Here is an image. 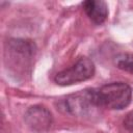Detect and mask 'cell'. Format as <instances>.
Returning a JSON list of instances; mask_svg holds the SVG:
<instances>
[{
    "label": "cell",
    "mask_w": 133,
    "mask_h": 133,
    "mask_svg": "<svg viewBox=\"0 0 133 133\" xmlns=\"http://www.w3.org/2000/svg\"><path fill=\"white\" fill-rule=\"evenodd\" d=\"M83 9L87 17L97 25L105 22L108 16V8L104 1L102 0H87L82 3Z\"/></svg>",
    "instance_id": "obj_5"
},
{
    "label": "cell",
    "mask_w": 133,
    "mask_h": 133,
    "mask_svg": "<svg viewBox=\"0 0 133 133\" xmlns=\"http://www.w3.org/2000/svg\"><path fill=\"white\" fill-rule=\"evenodd\" d=\"M124 126L127 130H129L130 132H133V110L126 115L124 119Z\"/></svg>",
    "instance_id": "obj_7"
},
{
    "label": "cell",
    "mask_w": 133,
    "mask_h": 133,
    "mask_svg": "<svg viewBox=\"0 0 133 133\" xmlns=\"http://www.w3.org/2000/svg\"><path fill=\"white\" fill-rule=\"evenodd\" d=\"M94 73V62L87 57H81L72 66L59 72L55 76L54 80L59 85H72L91 78Z\"/></svg>",
    "instance_id": "obj_2"
},
{
    "label": "cell",
    "mask_w": 133,
    "mask_h": 133,
    "mask_svg": "<svg viewBox=\"0 0 133 133\" xmlns=\"http://www.w3.org/2000/svg\"><path fill=\"white\" fill-rule=\"evenodd\" d=\"M68 112L76 116H86L99 108L96 89H84L70 95L64 101Z\"/></svg>",
    "instance_id": "obj_3"
},
{
    "label": "cell",
    "mask_w": 133,
    "mask_h": 133,
    "mask_svg": "<svg viewBox=\"0 0 133 133\" xmlns=\"http://www.w3.org/2000/svg\"><path fill=\"white\" fill-rule=\"evenodd\" d=\"M25 122L32 131L37 133L45 132L52 125V114L46 107L35 105L26 111Z\"/></svg>",
    "instance_id": "obj_4"
},
{
    "label": "cell",
    "mask_w": 133,
    "mask_h": 133,
    "mask_svg": "<svg viewBox=\"0 0 133 133\" xmlns=\"http://www.w3.org/2000/svg\"><path fill=\"white\" fill-rule=\"evenodd\" d=\"M115 65L125 72L133 74V54L131 53H122L118 54L114 59Z\"/></svg>",
    "instance_id": "obj_6"
},
{
    "label": "cell",
    "mask_w": 133,
    "mask_h": 133,
    "mask_svg": "<svg viewBox=\"0 0 133 133\" xmlns=\"http://www.w3.org/2000/svg\"><path fill=\"white\" fill-rule=\"evenodd\" d=\"M97 100L100 107L108 109H123L132 99L131 87L124 82H112L96 89Z\"/></svg>",
    "instance_id": "obj_1"
}]
</instances>
